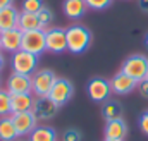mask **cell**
I'll list each match as a JSON object with an SVG mask.
<instances>
[{
  "label": "cell",
  "mask_w": 148,
  "mask_h": 141,
  "mask_svg": "<svg viewBox=\"0 0 148 141\" xmlns=\"http://www.w3.org/2000/svg\"><path fill=\"white\" fill-rule=\"evenodd\" d=\"M14 126L17 129L19 138H26L33 133V129L38 126V120L33 112H21V114H12Z\"/></svg>",
  "instance_id": "10"
},
{
  "label": "cell",
  "mask_w": 148,
  "mask_h": 141,
  "mask_svg": "<svg viewBox=\"0 0 148 141\" xmlns=\"http://www.w3.org/2000/svg\"><path fill=\"white\" fill-rule=\"evenodd\" d=\"M86 93H88L90 100H93L97 103H103L109 100L112 93L110 81H107L103 77H91L86 84Z\"/></svg>",
  "instance_id": "7"
},
{
  "label": "cell",
  "mask_w": 148,
  "mask_h": 141,
  "mask_svg": "<svg viewBox=\"0 0 148 141\" xmlns=\"http://www.w3.org/2000/svg\"><path fill=\"white\" fill-rule=\"evenodd\" d=\"M60 107L53 103V100H50V97H35V103H33V114L36 117L38 122H48L52 120Z\"/></svg>",
  "instance_id": "8"
},
{
  "label": "cell",
  "mask_w": 148,
  "mask_h": 141,
  "mask_svg": "<svg viewBox=\"0 0 148 141\" xmlns=\"http://www.w3.org/2000/svg\"><path fill=\"white\" fill-rule=\"evenodd\" d=\"M121 72L127 74V76L133 77L136 83H141L143 79L148 77V57L147 55H141V53L129 55V57L122 62Z\"/></svg>",
  "instance_id": "2"
},
{
  "label": "cell",
  "mask_w": 148,
  "mask_h": 141,
  "mask_svg": "<svg viewBox=\"0 0 148 141\" xmlns=\"http://www.w3.org/2000/svg\"><path fill=\"white\" fill-rule=\"evenodd\" d=\"M105 141H122V140H105Z\"/></svg>",
  "instance_id": "33"
},
{
  "label": "cell",
  "mask_w": 148,
  "mask_h": 141,
  "mask_svg": "<svg viewBox=\"0 0 148 141\" xmlns=\"http://www.w3.org/2000/svg\"><path fill=\"white\" fill-rule=\"evenodd\" d=\"M57 76L52 69H40L31 76V93L35 97H48Z\"/></svg>",
  "instance_id": "3"
},
{
  "label": "cell",
  "mask_w": 148,
  "mask_h": 141,
  "mask_svg": "<svg viewBox=\"0 0 148 141\" xmlns=\"http://www.w3.org/2000/svg\"><path fill=\"white\" fill-rule=\"evenodd\" d=\"M0 45H2L3 52L16 53L17 50H21V45H23V31L19 28L2 31L0 33Z\"/></svg>",
  "instance_id": "13"
},
{
  "label": "cell",
  "mask_w": 148,
  "mask_h": 141,
  "mask_svg": "<svg viewBox=\"0 0 148 141\" xmlns=\"http://www.w3.org/2000/svg\"><path fill=\"white\" fill-rule=\"evenodd\" d=\"M74 95V86L73 83L66 77H57V81L53 83V88L50 91V100H53V103H57L59 107L66 105Z\"/></svg>",
  "instance_id": "9"
},
{
  "label": "cell",
  "mask_w": 148,
  "mask_h": 141,
  "mask_svg": "<svg viewBox=\"0 0 148 141\" xmlns=\"http://www.w3.org/2000/svg\"><path fill=\"white\" fill-rule=\"evenodd\" d=\"M105 140H126L127 136V124L126 120L121 119H114V120H107L105 122V129H103Z\"/></svg>",
  "instance_id": "15"
},
{
  "label": "cell",
  "mask_w": 148,
  "mask_h": 141,
  "mask_svg": "<svg viewBox=\"0 0 148 141\" xmlns=\"http://www.w3.org/2000/svg\"><path fill=\"white\" fill-rule=\"evenodd\" d=\"M45 7L43 0H23L21 12H29V14H38Z\"/></svg>",
  "instance_id": "23"
},
{
  "label": "cell",
  "mask_w": 148,
  "mask_h": 141,
  "mask_svg": "<svg viewBox=\"0 0 148 141\" xmlns=\"http://www.w3.org/2000/svg\"><path fill=\"white\" fill-rule=\"evenodd\" d=\"M17 28L26 33V31H35V29H41L40 28V21H38L36 14H29V12H21L19 14V23Z\"/></svg>",
  "instance_id": "21"
},
{
  "label": "cell",
  "mask_w": 148,
  "mask_h": 141,
  "mask_svg": "<svg viewBox=\"0 0 148 141\" xmlns=\"http://www.w3.org/2000/svg\"><path fill=\"white\" fill-rule=\"evenodd\" d=\"M67 33V52L71 53H84L90 45H91V31L86 28V26H81V24H73L66 29Z\"/></svg>",
  "instance_id": "1"
},
{
  "label": "cell",
  "mask_w": 148,
  "mask_h": 141,
  "mask_svg": "<svg viewBox=\"0 0 148 141\" xmlns=\"http://www.w3.org/2000/svg\"><path fill=\"white\" fill-rule=\"evenodd\" d=\"M19 14H21V12H19L14 5H10V7H7V9H2V10H0V33L17 28Z\"/></svg>",
  "instance_id": "16"
},
{
  "label": "cell",
  "mask_w": 148,
  "mask_h": 141,
  "mask_svg": "<svg viewBox=\"0 0 148 141\" xmlns=\"http://www.w3.org/2000/svg\"><path fill=\"white\" fill-rule=\"evenodd\" d=\"M28 141H57V133L50 126H36L28 136Z\"/></svg>",
  "instance_id": "19"
},
{
  "label": "cell",
  "mask_w": 148,
  "mask_h": 141,
  "mask_svg": "<svg viewBox=\"0 0 148 141\" xmlns=\"http://www.w3.org/2000/svg\"><path fill=\"white\" fill-rule=\"evenodd\" d=\"M0 52H2V45H0Z\"/></svg>",
  "instance_id": "34"
},
{
  "label": "cell",
  "mask_w": 148,
  "mask_h": 141,
  "mask_svg": "<svg viewBox=\"0 0 148 141\" xmlns=\"http://www.w3.org/2000/svg\"><path fill=\"white\" fill-rule=\"evenodd\" d=\"M10 5H14V0H0V10L10 7Z\"/></svg>",
  "instance_id": "30"
},
{
  "label": "cell",
  "mask_w": 148,
  "mask_h": 141,
  "mask_svg": "<svg viewBox=\"0 0 148 141\" xmlns=\"http://www.w3.org/2000/svg\"><path fill=\"white\" fill-rule=\"evenodd\" d=\"M36 16H38V21H40V28H41V29H48V28H50V24H52V23H53V19H55V16H53L52 9H48L47 5L38 12Z\"/></svg>",
  "instance_id": "22"
},
{
  "label": "cell",
  "mask_w": 148,
  "mask_h": 141,
  "mask_svg": "<svg viewBox=\"0 0 148 141\" xmlns=\"http://www.w3.org/2000/svg\"><path fill=\"white\" fill-rule=\"evenodd\" d=\"M17 141H24V140H17Z\"/></svg>",
  "instance_id": "35"
},
{
  "label": "cell",
  "mask_w": 148,
  "mask_h": 141,
  "mask_svg": "<svg viewBox=\"0 0 148 141\" xmlns=\"http://www.w3.org/2000/svg\"><path fill=\"white\" fill-rule=\"evenodd\" d=\"M138 7H140L141 12L148 14V0H138Z\"/></svg>",
  "instance_id": "29"
},
{
  "label": "cell",
  "mask_w": 148,
  "mask_h": 141,
  "mask_svg": "<svg viewBox=\"0 0 148 141\" xmlns=\"http://www.w3.org/2000/svg\"><path fill=\"white\" fill-rule=\"evenodd\" d=\"M136 88H138V83L133 77H129L127 74H124V72H117L110 79V90L115 95H121V97L122 95H129Z\"/></svg>",
  "instance_id": "12"
},
{
  "label": "cell",
  "mask_w": 148,
  "mask_h": 141,
  "mask_svg": "<svg viewBox=\"0 0 148 141\" xmlns=\"http://www.w3.org/2000/svg\"><path fill=\"white\" fill-rule=\"evenodd\" d=\"M5 90L10 95L17 93H31V76L19 74V72H10L5 83Z\"/></svg>",
  "instance_id": "11"
},
{
  "label": "cell",
  "mask_w": 148,
  "mask_h": 141,
  "mask_svg": "<svg viewBox=\"0 0 148 141\" xmlns=\"http://www.w3.org/2000/svg\"><path fill=\"white\" fill-rule=\"evenodd\" d=\"M138 91H140L141 97L148 98V77L147 79H143L141 83H138Z\"/></svg>",
  "instance_id": "28"
},
{
  "label": "cell",
  "mask_w": 148,
  "mask_h": 141,
  "mask_svg": "<svg viewBox=\"0 0 148 141\" xmlns=\"http://www.w3.org/2000/svg\"><path fill=\"white\" fill-rule=\"evenodd\" d=\"M83 140V134L79 129L76 127H71V129H66L62 133V141H81Z\"/></svg>",
  "instance_id": "26"
},
{
  "label": "cell",
  "mask_w": 148,
  "mask_h": 141,
  "mask_svg": "<svg viewBox=\"0 0 148 141\" xmlns=\"http://www.w3.org/2000/svg\"><path fill=\"white\" fill-rule=\"evenodd\" d=\"M10 67H12V72L33 76L38 70V57L26 50H17L16 53H12Z\"/></svg>",
  "instance_id": "4"
},
{
  "label": "cell",
  "mask_w": 148,
  "mask_h": 141,
  "mask_svg": "<svg viewBox=\"0 0 148 141\" xmlns=\"http://www.w3.org/2000/svg\"><path fill=\"white\" fill-rule=\"evenodd\" d=\"M84 2H86L88 9H91V10H105L112 5L114 0H84Z\"/></svg>",
  "instance_id": "25"
},
{
  "label": "cell",
  "mask_w": 148,
  "mask_h": 141,
  "mask_svg": "<svg viewBox=\"0 0 148 141\" xmlns=\"http://www.w3.org/2000/svg\"><path fill=\"white\" fill-rule=\"evenodd\" d=\"M21 50H26L33 55L40 57L47 52V40H45V29H35L23 33V45Z\"/></svg>",
  "instance_id": "5"
},
{
  "label": "cell",
  "mask_w": 148,
  "mask_h": 141,
  "mask_svg": "<svg viewBox=\"0 0 148 141\" xmlns=\"http://www.w3.org/2000/svg\"><path fill=\"white\" fill-rule=\"evenodd\" d=\"M33 103H35V95L33 93L10 95V115L12 114H21V112H31Z\"/></svg>",
  "instance_id": "14"
},
{
  "label": "cell",
  "mask_w": 148,
  "mask_h": 141,
  "mask_svg": "<svg viewBox=\"0 0 148 141\" xmlns=\"http://www.w3.org/2000/svg\"><path fill=\"white\" fill-rule=\"evenodd\" d=\"M3 67H5V57H3V53L0 52V72H2Z\"/></svg>",
  "instance_id": "31"
},
{
  "label": "cell",
  "mask_w": 148,
  "mask_h": 141,
  "mask_svg": "<svg viewBox=\"0 0 148 141\" xmlns=\"http://www.w3.org/2000/svg\"><path fill=\"white\" fill-rule=\"evenodd\" d=\"M102 115L107 120H114V119H121L122 117V105L117 100H107L102 103Z\"/></svg>",
  "instance_id": "20"
},
{
  "label": "cell",
  "mask_w": 148,
  "mask_h": 141,
  "mask_svg": "<svg viewBox=\"0 0 148 141\" xmlns=\"http://www.w3.org/2000/svg\"><path fill=\"white\" fill-rule=\"evenodd\" d=\"M10 114V93L0 88V117Z\"/></svg>",
  "instance_id": "24"
},
{
  "label": "cell",
  "mask_w": 148,
  "mask_h": 141,
  "mask_svg": "<svg viewBox=\"0 0 148 141\" xmlns=\"http://www.w3.org/2000/svg\"><path fill=\"white\" fill-rule=\"evenodd\" d=\"M45 40H47V52L60 55L67 52V33L62 28H48L45 29Z\"/></svg>",
  "instance_id": "6"
},
{
  "label": "cell",
  "mask_w": 148,
  "mask_h": 141,
  "mask_svg": "<svg viewBox=\"0 0 148 141\" xmlns=\"http://www.w3.org/2000/svg\"><path fill=\"white\" fill-rule=\"evenodd\" d=\"M19 134L17 129L14 126L12 115H5L0 117V141H17Z\"/></svg>",
  "instance_id": "18"
},
{
  "label": "cell",
  "mask_w": 148,
  "mask_h": 141,
  "mask_svg": "<svg viewBox=\"0 0 148 141\" xmlns=\"http://www.w3.org/2000/svg\"><path fill=\"white\" fill-rule=\"evenodd\" d=\"M62 10H64L66 17H69V19L76 21V19H81V17L86 14L88 5H86L84 0H64Z\"/></svg>",
  "instance_id": "17"
},
{
  "label": "cell",
  "mask_w": 148,
  "mask_h": 141,
  "mask_svg": "<svg viewBox=\"0 0 148 141\" xmlns=\"http://www.w3.org/2000/svg\"><path fill=\"white\" fill-rule=\"evenodd\" d=\"M145 45H147V48H148V35H147V38H145Z\"/></svg>",
  "instance_id": "32"
},
{
  "label": "cell",
  "mask_w": 148,
  "mask_h": 141,
  "mask_svg": "<svg viewBox=\"0 0 148 141\" xmlns=\"http://www.w3.org/2000/svg\"><path fill=\"white\" fill-rule=\"evenodd\" d=\"M138 124H140V129H141V133L148 136V110L147 112H143L141 115H140V120H138Z\"/></svg>",
  "instance_id": "27"
}]
</instances>
